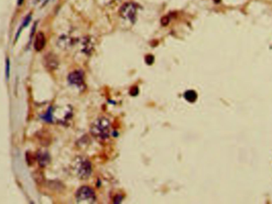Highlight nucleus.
<instances>
[{"mask_svg": "<svg viewBox=\"0 0 272 204\" xmlns=\"http://www.w3.org/2000/svg\"><path fill=\"white\" fill-rule=\"evenodd\" d=\"M90 131L92 134L100 139H106L111 133V124L109 120L104 117L96 119L91 125Z\"/></svg>", "mask_w": 272, "mask_h": 204, "instance_id": "f257e3e1", "label": "nucleus"}, {"mask_svg": "<svg viewBox=\"0 0 272 204\" xmlns=\"http://www.w3.org/2000/svg\"><path fill=\"white\" fill-rule=\"evenodd\" d=\"M73 169L75 174L81 180H85L92 174V165L90 161L83 157H77L73 162Z\"/></svg>", "mask_w": 272, "mask_h": 204, "instance_id": "f03ea898", "label": "nucleus"}, {"mask_svg": "<svg viewBox=\"0 0 272 204\" xmlns=\"http://www.w3.org/2000/svg\"><path fill=\"white\" fill-rule=\"evenodd\" d=\"M76 200L78 203H94L96 200V194L91 188L83 186L76 191Z\"/></svg>", "mask_w": 272, "mask_h": 204, "instance_id": "7ed1b4c3", "label": "nucleus"}, {"mask_svg": "<svg viewBox=\"0 0 272 204\" xmlns=\"http://www.w3.org/2000/svg\"><path fill=\"white\" fill-rule=\"evenodd\" d=\"M120 15L125 19H128L132 23L136 20L137 6L134 3H126L122 6L120 11Z\"/></svg>", "mask_w": 272, "mask_h": 204, "instance_id": "20e7f679", "label": "nucleus"}, {"mask_svg": "<svg viewBox=\"0 0 272 204\" xmlns=\"http://www.w3.org/2000/svg\"><path fill=\"white\" fill-rule=\"evenodd\" d=\"M68 80H69L70 84L79 87H84V74L80 70L74 71L73 73H70L69 76H68Z\"/></svg>", "mask_w": 272, "mask_h": 204, "instance_id": "39448f33", "label": "nucleus"}, {"mask_svg": "<svg viewBox=\"0 0 272 204\" xmlns=\"http://www.w3.org/2000/svg\"><path fill=\"white\" fill-rule=\"evenodd\" d=\"M44 64L45 66L47 69L50 70V71H53V70L56 69L58 66V60L56 56L53 54V53H49L47 54L46 56H45V60H44Z\"/></svg>", "mask_w": 272, "mask_h": 204, "instance_id": "423d86ee", "label": "nucleus"}, {"mask_svg": "<svg viewBox=\"0 0 272 204\" xmlns=\"http://www.w3.org/2000/svg\"><path fill=\"white\" fill-rule=\"evenodd\" d=\"M46 37L44 35L43 33L39 32V33L37 34L36 38H35V41H34V49L37 52H40L43 49L44 47L46 45Z\"/></svg>", "mask_w": 272, "mask_h": 204, "instance_id": "0eeeda50", "label": "nucleus"}, {"mask_svg": "<svg viewBox=\"0 0 272 204\" xmlns=\"http://www.w3.org/2000/svg\"><path fill=\"white\" fill-rule=\"evenodd\" d=\"M37 161L39 163V165L41 167L46 166L50 161V155L47 152L45 151L38 152V153L37 154Z\"/></svg>", "mask_w": 272, "mask_h": 204, "instance_id": "6e6552de", "label": "nucleus"}, {"mask_svg": "<svg viewBox=\"0 0 272 204\" xmlns=\"http://www.w3.org/2000/svg\"><path fill=\"white\" fill-rule=\"evenodd\" d=\"M184 98L189 102H194L197 99V94L196 93V91H194L192 90H189V91H187L185 92Z\"/></svg>", "mask_w": 272, "mask_h": 204, "instance_id": "1a4fd4ad", "label": "nucleus"}, {"mask_svg": "<svg viewBox=\"0 0 272 204\" xmlns=\"http://www.w3.org/2000/svg\"><path fill=\"white\" fill-rule=\"evenodd\" d=\"M31 18H32V14H29L27 16V18H25V20L23 21L22 24L21 25L19 30H18V32H17V33H16V36H15V41L18 40V36L20 35L21 32H22V30H23V28H26V27L28 26V24L30 23V22L31 21Z\"/></svg>", "mask_w": 272, "mask_h": 204, "instance_id": "9d476101", "label": "nucleus"}, {"mask_svg": "<svg viewBox=\"0 0 272 204\" xmlns=\"http://www.w3.org/2000/svg\"><path fill=\"white\" fill-rule=\"evenodd\" d=\"M33 180H35L37 184H41L44 180V176L43 174L40 171H35L33 173Z\"/></svg>", "mask_w": 272, "mask_h": 204, "instance_id": "9b49d317", "label": "nucleus"}, {"mask_svg": "<svg viewBox=\"0 0 272 204\" xmlns=\"http://www.w3.org/2000/svg\"><path fill=\"white\" fill-rule=\"evenodd\" d=\"M154 61V57L152 55H147L145 57V62L148 64V65H151L153 63Z\"/></svg>", "mask_w": 272, "mask_h": 204, "instance_id": "f8f14e48", "label": "nucleus"}, {"mask_svg": "<svg viewBox=\"0 0 272 204\" xmlns=\"http://www.w3.org/2000/svg\"><path fill=\"white\" fill-rule=\"evenodd\" d=\"M169 16H164L162 18H161V24H162V26H166L169 23Z\"/></svg>", "mask_w": 272, "mask_h": 204, "instance_id": "ddd939ff", "label": "nucleus"}, {"mask_svg": "<svg viewBox=\"0 0 272 204\" xmlns=\"http://www.w3.org/2000/svg\"><path fill=\"white\" fill-rule=\"evenodd\" d=\"M43 119H45L46 122H51L52 121V113H51V110H49L47 113L43 116Z\"/></svg>", "mask_w": 272, "mask_h": 204, "instance_id": "4468645a", "label": "nucleus"}, {"mask_svg": "<svg viewBox=\"0 0 272 204\" xmlns=\"http://www.w3.org/2000/svg\"><path fill=\"white\" fill-rule=\"evenodd\" d=\"M33 161H34V157H33V156L31 153H30L29 152L27 153V161L28 163V165H31L33 163Z\"/></svg>", "mask_w": 272, "mask_h": 204, "instance_id": "2eb2a0df", "label": "nucleus"}, {"mask_svg": "<svg viewBox=\"0 0 272 204\" xmlns=\"http://www.w3.org/2000/svg\"><path fill=\"white\" fill-rule=\"evenodd\" d=\"M6 76H7V79H9V76H10V60H9V58H7V61H6Z\"/></svg>", "mask_w": 272, "mask_h": 204, "instance_id": "dca6fc26", "label": "nucleus"}, {"mask_svg": "<svg viewBox=\"0 0 272 204\" xmlns=\"http://www.w3.org/2000/svg\"><path fill=\"white\" fill-rule=\"evenodd\" d=\"M130 94L132 96H136L138 94H139V88H138V87H133L131 88L130 90Z\"/></svg>", "mask_w": 272, "mask_h": 204, "instance_id": "f3484780", "label": "nucleus"}, {"mask_svg": "<svg viewBox=\"0 0 272 204\" xmlns=\"http://www.w3.org/2000/svg\"><path fill=\"white\" fill-rule=\"evenodd\" d=\"M23 3H24V0H18V6L22 5Z\"/></svg>", "mask_w": 272, "mask_h": 204, "instance_id": "a211bd4d", "label": "nucleus"}, {"mask_svg": "<svg viewBox=\"0 0 272 204\" xmlns=\"http://www.w3.org/2000/svg\"><path fill=\"white\" fill-rule=\"evenodd\" d=\"M215 3H220L221 2V0H213Z\"/></svg>", "mask_w": 272, "mask_h": 204, "instance_id": "6ab92c4d", "label": "nucleus"}]
</instances>
